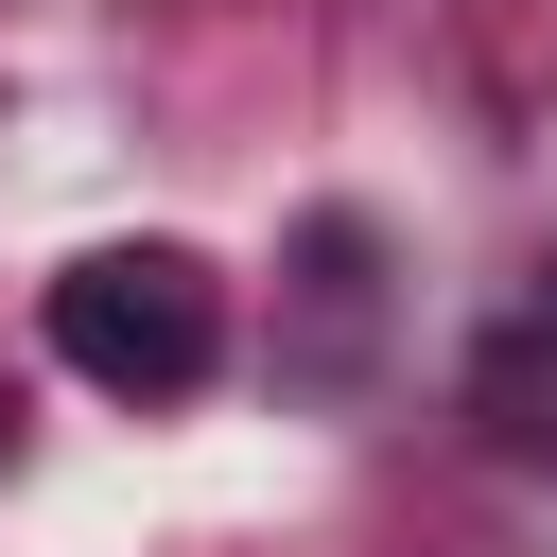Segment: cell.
<instances>
[{
  "label": "cell",
  "mask_w": 557,
  "mask_h": 557,
  "mask_svg": "<svg viewBox=\"0 0 557 557\" xmlns=\"http://www.w3.org/2000/svg\"><path fill=\"white\" fill-rule=\"evenodd\" d=\"M52 366L104 383V400H191L226 366V278L191 244H87L52 278Z\"/></svg>",
  "instance_id": "1"
},
{
  "label": "cell",
  "mask_w": 557,
  "mask_h": 557,
  "mask_svg": "<svg viewBox=\"0 0 557 557\" xmlns=\"http://www.w3.org/2000/svg\"><path fill=\"white\" fill-rule=\"evenodd\" d=\"M470 418H487L505 453H540V435H557V296H540V313H522V331L470 366Z\"/></svg>",
  "instance_id": "2"
}]
</instances>
